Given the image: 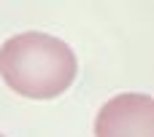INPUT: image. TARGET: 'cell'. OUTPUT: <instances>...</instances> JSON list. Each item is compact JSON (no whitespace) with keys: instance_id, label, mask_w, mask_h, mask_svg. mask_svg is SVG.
I'll return each instance as SVG.
<instances>
[{"instance_id":"cell-1","label":"cell","mask_w":154,"mask_h":137,"mask_svg":"<svg viewBox=\"0 0 154 137\" xmlns=\"http://www.w3.org/2000/svg\"><path fill=\"white\" fill-rule=\"evenodd\" d=\"M79 73L73 48L49 32H19L0 46V78L24 100H57Z\"/></svg>"},{"instance_id":"cell-2","label":"cell","mask_w":154,"mask_h":137,"mask_svg":"<svg viewBox=\"0 0 154 137\" xmlns=\"http://www.w3.org/2000/svg\"><path fill=\"white\" fill-rule=\"evenodd\" d=\"M95 137H154V97L141 92L111 97L97 110Z\"/></svg>"},{"instance_id":"cell-3","label":"cell","mask_w":154,"mask_h":137,"mask_svg":"<svg viewBox=\"0 0 154 137\" xmlns=\"http://www.w3.org/2000/svg\"><path fill=\"white\" fill-rule=\"evenodd\" d=\"M0 137H3V135H0Z\"/></svg>"}]
</instances>
